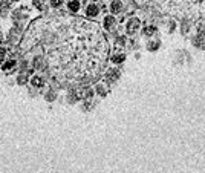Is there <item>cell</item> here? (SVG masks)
<instances>
[{
  "instance_id": "obj_2",
  "label": "cell",
  "mask_w": 205,
  "mask_h": 173,
  "mask_svg": "<svg viewBox=\"0 0 205 173\" xmlns=\"http://www.w3.org/2000/svg\"><path fill=\"white\" fill-rule=\"evenodd\" d=\"M67 8H69V11H72V12H78L80 2L78 0H69V2H67Z\"/></svg>"
},
{
  "instance_id": "obj_5",
  "label": "cell",
  "mask_w": 205,
  "mask_h": 173,
  "mask_svg": "<svg viewBox=\"0 0 205 173\" xmlns=\"http://www.w3.org/2000/svg\"><path fill=\"white\" fill-rule=\"evenodd\" d=\"M31 83H32V84H34V86H38V84H40V83H42V78H40V77H34V78H32V81H31Z\"/></svg>"
},
{
  "instance_id": "obj_1",
  "label": "cell",
  "mask_w": 205,
  "mask_h": 173,
  "mask_svg": "<svg viewBox=\"0 0 205 173\" xmlns=\"http://www.w3.org/2000/svg\"><path fill=\"white\" fill-rule=\"evenodd\" d=\"M100 12V9H98V6L97 5H93V3H90L87 6V9H86V14L87 16H92V17H95Z\"/></svg>"
},
{
  "instance_id": "obj_3",
  "label": "cell",
  "mask_w": 205,
  "mask_h": 173,
  "mask_svg": "<svg viewBox=\"0 0 205 173\" xmlns=\"http://www.w3.org/2000/svg\"><path fill=\"white\" fill-rule=\"evenodd\" d=\"M110 9H112V12H118V11L121 9V3H119V2H113V3L110 5Z\"/></svg>"
},
{
  "instance_id": "obj_6",
  "label": "cell",
  "mask_w": 205,
  "mask_h": 173,
  "mask_svg": "<svg viewBox=\"0 0 205 173\" xmlns=\"http://www.w3.org/2000/svg\"><path fill=\"white\" fill-rule=\"evenodd\" d=\"M61 2H63V0H52L51 3H52V6H60V5H61Z\"/></svg>"
},
{
  "instance_id": "obj_4",
  "label": "cell",
  "mask_w": 205,
  "mask_h": 173,
  "mask_svg": "<svg viewBox=\"0 0 205 173\" xmlns=\"http://www.w3.org/2000/svg\"><path fill=\"white\" fill-rule=\"evenodd\" d=\"M115 22V20L112 18V17H107L106 20H104V25H106V28H110V25Z\"/></svg>"
}]
</instances>
